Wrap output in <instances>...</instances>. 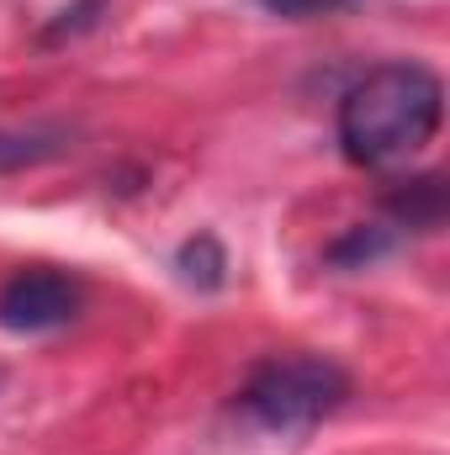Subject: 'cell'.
<instances>
[{
  "label": "cell",
  "instance_id": "cell-1",
  "mask_svg": "<svg viewBox=\"0 0 450 455\" xmlns=\"http://www.w3.org/2000/svg\"><path fill=\"white\" fill-rule=\"evenodd\" d=\"M446 122V85L414 59L366 69L339 96V148L360 170H387L435 143Z\"/></svg>",
  "mask_w": 450,
  "mask_h": 455
},
{
  "label": "cell",
  "instance_id": "cell-2",
  "mask_svg": "<svg viewBox=\"0 0 450 455\" xmlns=\"http://www.w3.org/2000/svg\"><path fill=\"white\" fill-rule=\"evenodd\" d=\"M350 397V376L329 355H270L249 371V381L233 397V413L276 440H302L324 419H334Z\"/></svg>",
  "mask_w": 450,
  "mask_h": 455
},
{
  "label": "cell",
  "instance_id": "cell-3",
  "mask_svg": "<svg viewBox=\"0 0 450 455\" xmlns=\"http://www.w3.org/2000/svg\"><path fill=\"white\" fill-rule=\"evenodd\" d=\"M80 302L85 297H80L75 275L32 265V270H16L0 286V329H11V334H53V329L80 318Z\"/></svg>",
  "mask_w": 450,
  "mask_h": 455
},
{
  "label": "cell",
  "instance_id": "cell-4",
  "mask_svg": "<svg viewBox=\"0 0 450 455\" xmlns=\"http://www.w3.org/2000/svg\"><path fill=\"white\" fill-rule=\"evenodd\" d=\"M75 148V132L64 122H32V127H0V175L48 164Z\"/></svg>",
  "mask_w": 450,
  "mask_h": 455
},
{
  "label": "cell",
  "instance_id": "cell-5",
  "mask_svg": "<svg viewBox=\"0 0 450 455\" xmlns=\"http://www.w3.org/2000/svg\"><path fill=\"white\" fill-rule=\"evenodd\" d=\"M175 265H181V275H186L191 286H202V291H218V286L228 281V254H223V243H218L213 233H197L191 243H181Z\"/></svg>",
  "mask_w": 450,
  "mask_h": 455
},
{
  "label": "cell",
  "instance_id": "cell-6",
  "mask_svg": "<svg viewBox=\"0 0 450 455\" xmlns=\"http://www.w3.org/2000/svg\"><path fill=\"white\" fill-rule=\"evenodd\" d=\"M101 5H107V0H80V5H69V11H64V16L43 32V37H48V43H59V37H75V32L96 27V11H101Z\"/></svg>",
  "mask_w": 450,
  "mask_h": 455
}]
</instances>
